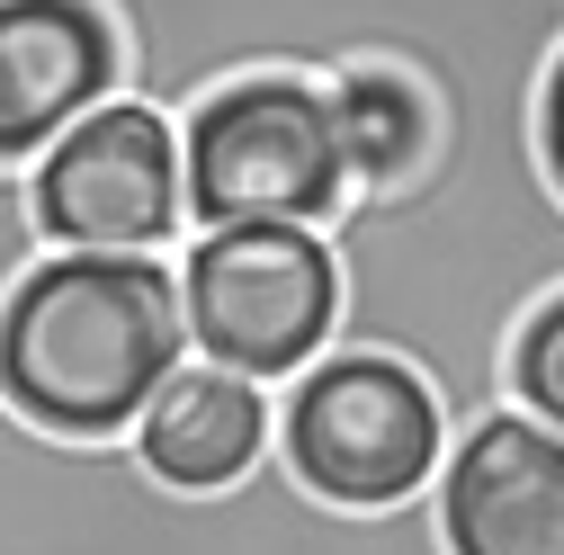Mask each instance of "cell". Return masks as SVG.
Returning <instances> with one entry per match:
<instances>
[{"label":"cell","instance_id":"cell-11","mask_svg":"<svg viewBox=\"0 0 564 555\" xmlns=\"http://www.w3.org/2000/svg\"><path fill=\"white\" fill-rule=\"evenodd\" d=\"M538 171H546V188L564 197V45H555L546 81H538Z\"/></svg>","mask_w":564,"mask_h":555},{"label":"cell","instance_id":"cell-6","mask_svg":"<svg viewBox=\"0 0 564 555\" xmlns=\"http://www.w3.org/2000/svg\"><path fill=\"white\" fill-rule=\"evenodd\" d=\"M431 502L448 555H564V431L529 422L520 403L484 412L448 439Z\"/></svg>","mask_w":564,"mask_h":555},{"label":"cell","instance_id":"cell-5","mask_svg":"<svg viewBox=\"0 0 564 555\" xmlns=\"http://www.w3.org/2000/svg\"><path fill=\"white\" fill-rule=\"evenodd\" d=\"M28 216L54 251H162L188 233L180 206V126L99 99L82 126H63L28 162Z\"/></svg>","mask_w":564,"mask_h":555},{"label":"cell","instance_id":"cell-10","mask_svg":"<svg viewBox=\"0 0 564 555\" xmlns=\"http://www.w3.org/2000/svg\"><path fill=\"white\" fill-rule=\"evenodd\" d=\"M502 394L529 412V422L564 431V287L546 305H529V323L511 331V350H502Z\"/></svg>","mask_w":564,"mask_h":555},{"label":"cell","instance_id":"cell-1","mask_svg":"<svg viewBox=\"0 0 564 555\" xmlns=\"http://www.w3.org/2000/svg\"><path fill=\"white\" fill-rule=\"evenodd\" d=\"M180 359L188 323L153 251H36L0 296V403L54 439H126Z\"/></svg>","mask_w":564,"mask_h":555},{"label":"cell","instance_id":"cell-3","mask_svg":"<svg viewBox=\"0 0 564 555\" xmlns=\"http://www.w3.org/2000/svg\"><path fill=\"white\" fill-rule=\"evenodd\" d=\"M340 144L314 81H225L180 117V206L197 233L225 225H332L340 216Z\"/></svg>","mask_w":564,"mask_h":555},{"label":"cell","instance_id":"cell-9","mask_svg":"<svg viewBox=\"0 0 564 555\" xmlns=\"http://www.w3.org/2000/svg\"><path fill=\"white\" fill-rule=\"evenodd\" d=\"M323 117H332V144H340V206H386L421 179L431 162V99L403 73H340L323 81Z\"/></svg>","mask_w":564,"mask_h":555},{"label":"cell","instance_id":"cell-8","mask_svg":"<svg viewBox=\"0 0 564 555\" xmlns=\"http://www.w3.org/2000/svg\"><path fill=\"white\" fill-rule=\"evenodd\" d=\"M126 448L144 457V475L180 483V493H216V483H234L260 448H269V394L234 368H206V359H180L144 412H134Z\"/></svg>","mask_w":564,"mask_h":555},{"label":"cell","instance_id":"cell-2","mask_svg":"<svg viewBox=\"0 0 564 555\" xmlns=\"http://www.w3.org/2000/svg\"><path fill=\"white\" fill-rule=\"evenodd\" d=\"M269 448L314 502L332 511H394L448 457V422L431 385L403 359L377 350H323L314 368L288 377V394L269 403Z\"/></svg>","mask_w":564,"mask_h":555},{"label":"cell","instance_id":"cell-4","mask_svg":"<svg viewBox=\"0 0 564 555\" xmlns=\"http://www.w3.org/2000/svg\"><path fill=\"white\" fill-rule=\"evenodd\" d=\"M188 359L234 368L251 385H288L332 350L340 314V269L314 225H225L197 233L171 269Z\"/></svg>","mask_w":564,"mask_h":555},{"label":"cell","instance_id":"cell-7","mask_svg":"<svg viewBox=\"0 0 564 555\" xmlns=\"http://www.w3.org/2000/svg\"><path fill=\"white\" fill-rule=\"evenodd\" d=\"M117 99V28L90 0H0V171Z\"/></svg>","mask_w":564,"mask_h":555}]
</instances>
